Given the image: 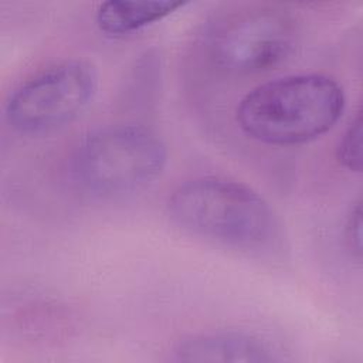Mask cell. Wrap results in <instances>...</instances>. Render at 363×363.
Listing matches in <instances>:
<instances>
[{
  "mask_svg": "<svg viewBox=\"0 0 363 363\" xmlns=\"http://www.w3.org/2000/svg\"><path fill=\"white\" fill-rule=\"evenodd\" d=\"M184 4L170 0H108L98 6L95 21L101 31L123 35L162 20Z\"/></svg>",
  "mask_w": 363,
  "mask_h": 363,
  "instance_id": "52a82bcc",
  "label": "cell"
},
{
  "mask_svg": "<svg viewBox=\"0 0 363 363\" xmlns=\"http://www.w3.org/2000/svg\"><path fill=\"white\" fill-rule=\"evenodd\" d=\"M299 38L295 17L274 6H245L214 17L203 33L208 62L230 75L258 74L284 62Z\"/></svg>",
  "mask_w": 363,
  "mask_h": 363,
  "instance_id": "277c9868",
  "label": "cell"
},
{
  "mask_svg": "<svg viewBox=\"0 0 363 363\" xmlns=\"http://www.w3.org/2000/svg\"><path fill=\"white\" fill-rule=\"evenodd\" d=\"M345 109V92L332 77L294 74L252 88L238 104L235 118L250 138L275 146L313 140L330 130Z\"/></svg>",
  "mask_w": 363,
  "mask_h": 363,
  "instance_id": "6da1fadb",
  "label": "cell"
},
{
  "mask_svg": "<svg viewBox=\"0 0 363 363\" xmlns=\"http://www.w3.org/2000/svg\"><path fill=\"white\" fill-rule=\"evenodd\" d=\"M339 163L352 172L362 170V113L360 111L350 121L336 147Z\"/></svg>",
  "mask_w": 363,
  "mask_h": 363,
  "instance_id": "ba28073f",
  "label": "cell"
},
{
  "mask_svg": "<svg viewBox=\"0 0 363 363\" xmlns=\"http://www.w3.org/2000/svg\"><path fill=\"white\" fill-rule=\"evenodd\" d=\"M345 235L349 248L354 254V257L359 259L362 254V208L360 204L356 203L352 208L345 228Z\"/></svg>",
  "mask_w": 363,
  "mask_h": 363,
  "instance_id": "9c48e42d",
  "label": "cell"
},
{
  "mask_svg": "<svg viewBox=\"0 0 363 363\" xmlns=\"http://www.w3.org/2000/svg\"><path fill=\"white\" fill-rule=\"evenodd\" d=\"M166 162V145L153 130L115 125L101 128L79 142L71 170L84 190L96 196H121L156 180Z\"/></svg>",
  "mask_w": 363,
  "mask_h": 363,
  "instance_id": "3957f363",
  "label": "cell"
},
{
  "mask_svg": "<svg viewBox=\"0 0 363 363\" xmlns=\"http://www.w3.org/2000/svg\"><path fill=\"white\" fill-rule=\"evenodd\" d=\"M180 362H233L267 363L281 360L267 340L245 332H210L193 335L174 347Z\"/></svg>",
  "mask_w": 363,
  "mask_h": 363,
  "instance_id": "8992f818",
  "label": "cell"
},
{
  "mask_svg": "<svg viewBox=\"0 0 363 363\" xmlns=\"http://www.w3.org/2000/svg\"><path fill=\"white\" fill-rule=\"evenodd\" d=\"M98 81V69L88 60L54 64L13 91L6 104V119L14 130L26 135L62 128L88 108Z\"/></svg>",
  "mask_w": 363,
  "mask_h": 363,
  "instance_id": "5b68a950",
  "label": "cell"
},
{
  "mask_svg": "<svg viewBox=\"0 0 363 363\" xmlns=\"http://www.w3.org/2000/svg\"><path fill=\"white\" fill-rule=\"evenodd\" d=\"M167 213L184 231L242 250L265 247L277 224L269 204L251 187L218 176H201L177 186Z\"/></svg>",
  "mask_w": 363,
  "mask_h": 363,
  "instance_id": "7a4b0ae2",
  "label": "cell"
}]
</instances>
